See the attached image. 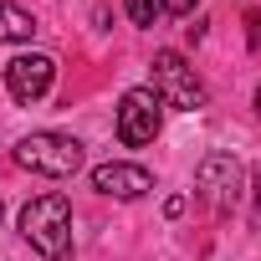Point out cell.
I'll return each instance as SVG.
<instances>
[{
    "instance_id": "7a4b0ae2",
    "label": "cell",
    "mask_w": 261,
    "mask_h": 261,
    "mask_svg": "<svg viewBox=\"0 0 261 261\" xmlns=\"http://www.w3.org/2000/svg\"><path fill=\"white\" fill-rule=\"evenodd\" d=\"M16 164L46 179H72L82 169V144L72 134H26L16 144Z\"/></svg>"
},
{
    "instance_id": "277c9868",
    "label": "cell",
    "mask_w": 261,
    "mask_h": 261,
    "mask_svg": "<svg viewBox=\"0 0 261 261\" xmlns=\"http://www.w3.org/2000/svg\"><path fill=\"white\" fill-rule=\"evenodd\" d=\"M159 123H164V102L149 92V87H128L118 97V139L128 149H144L159 139Z\"/></svg>"
},
{
    "instance_id": "9a60e30c",
    "label": "cell",
    "mask_w": 261,
    "mask_h": 261,
    "mask_svg": "<svg viewBox=\"0 0 261 261\" xmlns=\"http://www.w3.org/2000/svg\"><path fill=\"white\" fill-rule=\"evenodd\" d=\"M0 215H6V205H0Z\"/></svg>"
},
{
    "instance_id": "ba28073f",
    "label": "cell",
    "mask_w": 261,
    "mask_h": 261,
    "mask_svg": "<svg viewBox=\"0 0 261 261\" xmlns=\"http://www.w3.org/2000/svg\"><path fill=\"white\" fill-rule=\"evenodd\" d=\"M31 36H36V21L16 11L11 0H0V41H31Z\"/></svg>"
},
{
    "instance_id": "5bb4252c",
    "label": "cell",
    "mask_w": 261,
    "mask_h": 261,
    "mask_svg": "<svg viewBox=\"0 0 261 261\" xmlns=\"http://www.w3.org/2000/svg\"><path fill=\"white\" fill-rule=\"evenodd\" d=\"M256 113H261V82H256Z\"/></svg>"
},
{
    "instance_id": "4fadbf2b",
    "label": "cell",
    "mask_w": 261,
    "mask_h": 261,
    "mask_svg": "<svg viewBox=\"0 0 261 261\" xmlns=\"http://www.w3.org/2000/svg\"><path fill=\"white\" fill-rule=\"evenodd\" d=\"M251 190H256V225H261V169L251 174Z\"/></svg>"
},
{
    "instance_id": "6da1fadb",
    "label": "cell",
    "mask_w": 261,
    "mask_h": 261,
    "mask_svg": "<svg viewBox=\"0 0 261 261\" xmlns=\"http://www.w3.org/2000/svg\"><path fill=\"white\" fill-rule=\"evenodd\" d=\"M21 236L46 261H67V251H72V205H67V195H36V200H26Z\"/></svg>"
},
{
    "instance_id": "52a82bcc",
    "label": "cell",
    "mask_w": 261,
    "mask_h": 261,
    "mask_svg": "<svg viewBox=\"0 0 261 261\" xmlns=\"http://www.w3.org/2000/svg\"><path fill=\"white\" fill-rule=\"evenodd\" d=\"M92 190L97 195H113V200H144L149 190H154V174L144 169V164H97L92 169Z\"/></svg>"
},
{
    "instance_id": "8fae6325",
    "label": "cell",
    "mask_w": 261,
    "mask_h": 261,
    "mask_svg": "<svg viewBox=\"0 0 261 261\" xmlns=\"http://www.w3.org/2000/svg\"><path fill=\"white\" fill-rule=\"evenodd\" d=\"M200 6V0H159V11H169V16H190Z\"/></svg>"
},
{
    "instance_id": "5b68a950",
    "label": "cell",
    "mask_w": 261,
    "mask_h": 261,
    "mask_svg": "<svg viewBox=\"0 0 261 261\" xmlns=\"http://www.w3.org/2000/svg\"><path fill=\"white\" fill-rule=\"evenodd\" d=\"M195 185H200L205 205L236 210V200H241V190H246V169H241L236 154H205L200 169H195Z\"/></svg>"
},
{
    "instance_id": "9c48e42d",
    "label": "cell",
    "mask_w": 261,
    "mask_h": 261,
    "mask_svg": "<svg viewBox=\"0 0 261 261\" xmlns=\"http://www.w3.org/2000/svg\"><path fill=\"white\" fill-rule=\"evenodd\" d=\"M123 11H128V21H134V26H154L159 0H123Z\"/></svg>"
},
{
    "instance_id": "7c38bea8",
    "label": "cell",
    "mask_w": 261,
    "mask_h": 261,
    "mask_svg": "<svg viewBox=\"0 0 261 261\" xmlns=\"http://www.w3.org/2000/svg\"><path fill=\"white\" fill-rule=\"evenodd\" d=\"M164 215H185V195H169L164 200Z\"/></svg>"
},
{
    "instance_id": "8992f818",
    "label": "cell",
    "mask_w": 261,
    "mask_h": 261,
    "mask_svg": "<svg viewBox=\"0 0 261 261\" xmlns=\"http://www.w3.org/2000/svg\"><path fill=\"white\" fill-rule=\"evenodd\" d=\"M51 77H57V62L41 57V51H26V57H16L6 67V87H11V97L21 108H31L36 97H46L51 92Z\"/></svg>"
},
{
    "instance_id": "30bf717a",
    "label": "cell",
    "mask_w": 261,
    "mask_h": 261,
    "mask_svg": "<svg viewBox=\"0 0 261 261\" xmlns=\"http://www.w3.org/2000/svg\"><path fill=\"white\" fill-rule=\"evenodd\" d=\"M246 46L261 51V11H246Z\"/></svg>"
},
{
    "instance_id": "3957f363",
    "label": "cell",
    "mask_w": 261,
    "mask_h": 261,
    "mask_svg": "<svg viewBox=\"0 0 261 261\" xmlns=\"http://www.w3.org/2000/svg\"><path fill=\"white\" fill-rule=\"evenodd\" d=\"M164 108H185V113H200L205 102H210V92H205V82L195 77V67L179 57V51H159L154 57V87H149Z\"/></svg>"
}]
</instances>
